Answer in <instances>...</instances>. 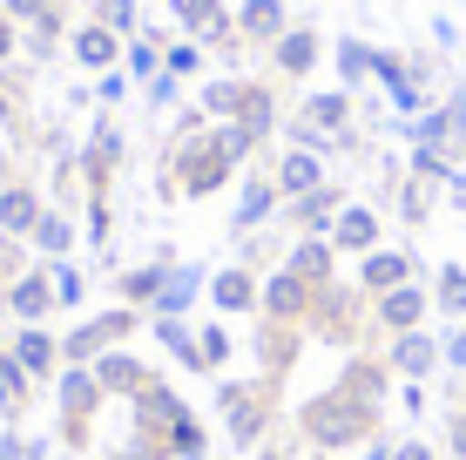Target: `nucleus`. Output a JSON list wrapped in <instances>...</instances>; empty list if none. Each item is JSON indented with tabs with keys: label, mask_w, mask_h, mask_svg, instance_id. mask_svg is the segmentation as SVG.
<instances>
[{
	"label": "nucleus",
	"mask_w": 466,
	"mask_h": 460,
	"mask_svg": "<svg viewBox=\"0 0 466 460\" xmlns=\"http://www.w3.org/2000/svg\"><path fill=\"white\" fill-rule=\"evenodd\" d=\"M311 434L318 440H359L365 434V406L345 400V393H339V400H318L311 406Z\"/></svg>",
	"instance_id": "obj_1"
},
{
	"label": "nucleus",
	"mask_w": 466,
	"mask_h": 460,
	"mask_svg": "<svg viewBox=\"0 0 466 460\" xmlns=\"http://www.w3.org/2000/svg\"><path fill=\"white\" fill-rule=\"evenodd\" d=\"M379 319L392 325V332H412L426 319V291L420 284H399V291H385V305H379Z\"/></svg>",
	"instance_id": "obj_2"
},
{
	"label": "nucleus",
	"mask_w": 466,
	"mask_h": 460,
	"mask_svg": "<svg viewBox=\"0 0 466 460\" xmlns=\"http://www.w3.org/2000/svg\"><path fill=\"white\" fill-rule=\"evenodd\" d=\"M399 373H412V379H426L432 366H440V345H432V339H420V332H406V339H399Z\"/></svg>",
	"instance_id": "obj_3"
},
{
	"label": "nucleus",
	"mask_w": 466,
	"mask_h": 460,
	"mask_svg": "<svg viewBox=\"0 0 466 460\" xmlns=\"http://www.w3.org/2000/svg\"><path fill=\"white\" fill-rule=\"evenodd\" d=\"M406 271H412V264L399 258V250H372V258H365V284H372V291H399Z\"/></svg>",
	"instance_id": "obj_4"
},
{
	"label": "nucleus",
	"mask_w": 466,
	"mask_h": 460,
	"mask_svg": "<svg viewBox=\"0 0 466 460\" xmlns=\"http://www.w3.org/2000/svg\"><path fill=\"white\" fill-rule=\"evenodd\" d=\"M372 237H379V217H372V210H345V217H339V244L365 250Z\"/></svg>",
	"instance_id": "obj_5"
},
{
	"label": "nucleus",
	"mask_w": 466,
	"mask_h": 460,
	"mask_svg": "<svg viewBox=\"0 0 466 460\" xmlns=\"http://www.w3.org/2000/svg\"><path fill=\"white\" fill-rule=\"evenodd\" d=\"M440 312L466 319V271H460V264H446V271H440Z\"/></svg>",
	"instance_id": "obj_6"
},
{
	"label": "nucleus",
	"mask_w": 466,
	"mask_h": 460,
	"mask_svg": "<svg viewBox=\"0 0 466 460\" xmlns=\"http://www.w3.org/2000/svg\"><path fill=\"white\" fill-rule=\"evenodd\" d=\"M0 224L27 230V224H35V197H27V189H7V197H0Z\"/></svg>",
	"instance_id": "obj_7"
},
{
	"label": "nucleus",
	"mask_w": 466,
	"mask_h": 460,
	"mask_svg": "<svg viewBox=\"0 0 466 460\" xmlns=\"http://www.w3.org/2000/svg\"><path fill=\"white\" fill-rule=\"evenodd\" d=\"M311 55H318V35H284V47H278V61H284L291 75L311 68Z\"/></svg>",
	"instance_id": "obj_8"
},
{
	"label": "nucleus",
	"mask_w": 466,
	"mask_h": 460,
	"mask_svg": "<svg viewBox=\"0 0 466 460\" xmlns=\"http://www.w3.org/2000/svg\"><path fill=\"white\" fill-rule=\"evenodd\" d=\"M244 27H250V35H278V27H284V7H278V0H250V7H244Z\"/></svg>",
	"instance_id": "obj_9"
},
{
	"label": "nucleus",
	"mask_w": 466,
	"mask_h": 460,
	"mask_svg": "<svg viewBox=\"0 0 466 460\" xmlns=\"http://www.w3.org/2000/svg\"><path fill=\"white\" fill-rule=\"evenodd\" d=\"M372 47H365V41H339V68H345V82H359V75H372Z\"/></svg>",
	"instance_id": "obj_10"
},
{
	"label": "nucleus",
	"mask_w": 466,
	"mask_h": 460,
	"mask_svg": "<svg viewBox=\"0 0 466 460\" xmlns=\"http://www.w3.org/2000/svg\"><path fill=\"white\" fill-rule=\"evenodd\" d=\"M75 55H82V61H88V68H102V61H116V41H108V35H102V27H88V35H82V41H75Z\"/></svg>",
	"instance_id": "obj_11"
},
{
	"label": "nucleus",
	"mask_w": 466,
	"mask_h": 460,
	"mask_svg": "<svg viewBox=\"0 0 466 460\" xmlns=\"http://www.w3.org/2000/svg\"><path fill=\"white\" fill-rule=\"evenodd\" d=\"M331 203H339V197H331V189H304L298 217H304V224H325V217H331Z\"/></svg>",
	"instance_id": "obj_12"
},
{
	"label": "nucleus",
	"mask_w": 466,
	"mask_h": 460,
	"mask_svg": "<svg viewBox=\"0 0 466 460\" xmlns=\"http://www.w3.org/2000/svg\"><path fill=\"white\" fill-rule=\"evenodd\" d=\"M325 271H331V250L325 244H304L298 250V278H325Z\"/></svg>",
	"instance_id": "obj_13"
},
{
	"label": "nucleus",
	"mask_w": 466,
	"mask_h": 460,
	"mask_svg": "<svg viewBox=\"0 0 466 460\" xmlns=\"http://www.w3.org/2000/svg\"><path fill=\"white\" fill-rule=\"evenodd\" d=\"M298 298H304V284H298V271L270 284V312H298Z\"/></svg>",
	"instance_id": "obj_14"
},
{
	"label": "nucleus",
	"mask_w": 466,
	"mask_h": 460,
	"mask_svg": "<svg viewBox=\"0 0 466 460\" xmlns=\"http://www.w3.org/2000/svg\"><path fill=\"white\" fill-rule=\"evenodd\" d=\"M284 183H291V189H311V183H318V163H311V156H291V163H284Z\"/></svg>",
	"instance_id": "obj_15"
},
{
	"label": "nucleus",
	"mask_w": 466,
	"mask_h": 460,
	"mask_svg": "<svg viewBox=\"0 0 466 460\" xmlns=\"http://www.w3.org/2000/svg\"><path fill=\"white\" fill-rule=\"evenodd\" d=\"M311 116L325 122V129H339V122H345V95H318V102H311Z\"/></svg>",
	"instance_id": "obj_16"
},
{
	"label": "nucleus",
	"mask_w": 466,
	"mask_h": 460,
	"mask_svg": "<svg viewBox=\"0 0 466 460\" xmlns=\"http://www.w3.org/2000/svg\"><path fill=\"white\" fill-rule=\"evenodd\" d=\"M176 7H183V21H189V27L217 21V0H176Z\"/></svg>",
	"instance_id": "obj_17"
},
{
	"label": "nucleus",
	"mask_w": 466,
	"mask_h": 460,
	"mask_svg": "<svg viewBox=\"0 0 466 460\" xmlns=\"http://www.w3.org/2000/svg\"><path fill=\"white\" fill-rule=\"evenodd\" d=\"M264 210H270V189H250V197H244V210H237V224H257Z\"/></svg>",
	"instance_id": "obj_18"
},
{
	"label": "nucleus",
	"mask_w": 466,
	"mask_h": 460,
	"mask_svg": "<svg viewBox=\"0 0 466 460\" xmlns=\"http://www.w3.org/2000/svg\"><path fill=\"white\" fill-rule=\"evenodd\" d=\"M14 305H21V312H41V305H47V284H35V278H27L21 291H14Z\"/></svg>",
	"instance_id": "obj_19"
},
{
	"label": "nucleus",
	"mask_w": 466,
	"mask_h": 460,
	"mask_svg": "<svg viewBox=\"0 0 466 460\" xmlns=\"http://www.w3.org/2000/svg\"><path fill=\"white\" fill-rule=\"evenodd\" d=\"M440 359H446V366H453V373H466V332H453V339L440 345Z\"/></svg>",
	"instance_id": "obj_20"
},
{
	"label": "nucleus",
	"mask_w": 466,
	"mask_h": 460,
	"mask_svg": "<svg viewBox=\"0 0 466 460\" xmlns=\"http://www.w3.org/2000/svg\"><path fill=\"white\" fill-rule=\"evenodd\" d=\"M217 298H223V305H250V284H244V278H223Z\"/></svg>",
	"instance_id": "obj_21"
},
{
	"label": "nucleus",
	"mask_w": 466,
	"mask_h": 460,
	"mask_svg": "<svg viewBox=\"0 0 466 460\" xmlns=\"http://www.w3.org/2000/svg\"><path fill=\"white\" fill-rule=\"evenodd\" d=\"M446 197H453V210L466 217V169H453V177H446Z\"/></svg>",
	"instance_id": "obj_22"
},
{
	"label": "nucleus",
	"mask_w": 466,
	"mask_h": 460,
	"mask_svg": "<svg viewBox=\"0 0 466 460\" xmlns=\"http://www.w3.org/2000/svg\"><path fill=\"white\" fill-rule=\"evenodd\" d=\"M21 359L27 366H47V339H21Z\"/></svg>",
	"instance_id": "obj_23"
},
{
	"label": "nucleus",
	"mask_w": 466,
	"mask_h": 460,
	"mask_svg": "<svg viewBox=\"0 0 466 460\" xmlns=\"http://www.w3.org/2000/svg\"><path fill=\"white\" fill-rule=\"evenodd\" d=\"M7 7H14V14H27V21H41V14H47V0H7Z\"/></svg>",
	"instance_id": "obj_24"
},
{
	"label": "nucleus",
	"mask_w": 466,
	"mask_h": 460,
	"mask_svg": "<svg viewBox=\"0 0 466 460\" xmlns=\"http://www.w3.org/2000/svg\"><path fill=\"white\" fill-rule=\"evenodd\" d=\"M392 460H440V454H432V447H420V440H412V447H399Z\"/></svg>",
	"instance_id": "obj_25"
},
{
	"label": "nucleus",
	"mask_w": 466,
	"mask_h": 460,
	"mask_svg": "<svg viewBox=\"0 0 466 460\" xmlns=\"http://www.w3.org/2000/svg\"><path fill=\"white\" fill-rule=\"evenodd\" d=\"M453 454H466V414H453Z\"/></svg>",
	"instance_id": "obj_26"
},
{
	"label": "nucleus",
	"mask_w": 466,
	"mask_h": 460,
	"mask_svg": "<svg viewBox=\"0 0 466 460\" xmlns=\"http://www.w3.org/2000/svg\"><path fill=\"white\" fill-rule=\"evenodd\" d=\"M7 47H14V41H7V27H0V55H7Z\"/></svg>",
	"instance_id": "obj_27"
}]
</instances>
